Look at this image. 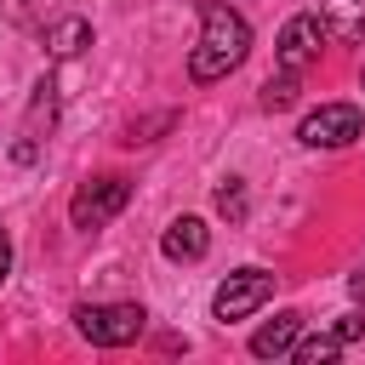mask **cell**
I'll use <instances>...</instances> for the list:
<instances>
[{
  "instance_id": "cell-1",
  "label": "cell",
  "mask_w": 365,
  "mask_h": 365,
  "mask_svg": "<svg viewBox=\"0 0 365 365\" xmlns=\"http://www.w3.org/2000/svg\"><path fill=\"white\" fill-rule=\"evenodd\" d=\"M251 51V23L228 6V0H205L200 6V40L188 51V80L194 86H211V80H228Z\"/></svg>"
},
{
  "instance_id": "cell-2",
  "label": "cell",
  "mask_w": 365,
  "mask_h": 365,
  "mask_svg": "<svg viewBox=\"0 0 365 365\" xmlns=\"http://www.w3.org/2000/svg\"><path fill=\"white\" fill-rule=\"evenodd\" d=\"M143 325H148V314L137 302H86V308H74V331L91 348H125V342L143 336Z\"/></svg>"
},
{
  "instance_id": "cell-3",
  "label": "cell",
  "mask_w": 365,
  "mask_h": 365,
  "mask_svg": "<svg viewBox=\"0 0 365 365\" xmlns=\"http://www.w3.org/2000/svg\"><path fill=\"white\" fill-rule=\"evenodd\" d=\"M125 200H131V182H125V177H91V182L74 188V200H68V222L91 234V228L114 222V217L125 211Z\"/></svg>"
},
{
  "instance_id": "cell-4",
  "label": "cell",
  "mask_w": 365,
  "mask_h": 365,
  "mask_svg": "<svg viewBox=\"0 0 365 365\" xmlns=\"http://www.w3.org/2000/svg\"><path fill=\"white\" fill-rule=\"evenodd\" d=\"M297 137H302L308 148H348V143L365 137V114H359L354 103H319L314 114H302Z\"/></svg>"
},
{
  "instance_id": "cell-5",
  "label": "cell",
  "mask_w": 365,
  "mask_h": 365,
  "mask_svg": "<svg viewBox=\"0 0 365 365\" xmlns=\"http://www.w3.org/2000/svg\"><path fill=\"white\" fill-rule=\"evenodd\" d=\"M268 297H274V274H268V268H234V274L217 285V297H211V314H217L222 325H234V319L257 314Z\"/></svg>"
},
{
  "instance_id": "cell-6",
  "label": "cell",
  "mask_w": 365,
  "mask_h": 365,
  "mask_svg": "<svg viewBox=\"0 0 365 365\" xmlns=\"http://www.w3.org/2000/svg\"><path fill=\"white\" fill-rule=\"evenodd\" d=\"M319 40H325V23L314 17V11H297L285 29H279V68H308L314 57H319Z\"/></svg>"
},
{
  "instance_id": "cell-7",
  "label": "cell",
  "mask_w": 365,
  "mask_h": 365,
  "mask_svg": "<svg viewBox=\"0 0 365 365\" xmlns=\"http://www.w3.org/2000/svg\"><path fill=\"white\" fill-rule=\"evenodd\" d=\"M160 251H165L171 262H200V257L211 251V228H205V217H177V222L160 234Z\"/></svg>"
},
{
  "instance_id": "cell-8",
  "label": "cell",
  "mask_w": 365,
  "mask_h": 365,
  "mask_svg": "<svg viewBox=\"0 0 365 365\" xmlns=\"http://www.w3.org/2000/svg\"><path fill=\"white\" fill-rule=\"evenodd\" d=\"M297 336H302V314L285 308V314H274L268 325L251 331V354H257V359H285V354L297 348Z\"/></svg>"
},
{
  "instance_id": "cell-9",
  "label": "cell",
  "mask_w": 365,
  "mask_h": 365,
  "mask_svg": "<svg viewBox=\"0 0 365 365\" xmlns=\"http://www.w3.org/2000/svg\"><path fill=\"white\" fill-rule=\"evenodd\" d=\"M319 23H325L331 40L359 46L365 40V0H319Z\"/></svg>"
},
{
  "instance_id": "cell-10",
  "label": "cell",
  "mask_w": 365,
  "mask_h": 365,
  "mask_svg": "<svg viewBox=\"0 0 365 365\" xmlns=\"http://www.w3.org/2000/svg\"><path fill=\"white\" fill-rule=\"evenodd\" d=\"M86 46H91V23H86V17H57V23L46 29V51H51L57 63L80 57Z\"/></svg>"
},
{
  "instance_id": "cell-11",
  "label": "cell",
  "mask_w": 365,
  "mask_h": 365,
  "mask_svg": "<svg viewBox=\"0 0 365 365\" xmlns=\"http://www.w3.org/2000/svg\"><path fill=\"white\" fill-rule=\"evenodd\" d=\"M297 97H302V74L297 68H279V74L262 80V108H291Z\"/></svg>"
},
{
  "instance_id": "cell-12",
  "label": "cell",
  "mask_w": 365,
  "mask_h": 365,
  "mask_svg": "<svg viewBox=\"0 0 365 365\" xmlns=\"http://www.w3.org/2000/svg\"><path fill=\"white\" fill-rule=\"evenodd\" d=\"M342 348H348V342L331 331V336H308V342H297V348H291V359H297V365H331Z\"/></svg>"
},
{
  "instance_id": "cell-13",
  "label": "cell",
  "mask_w": 365,
  "mask_h": 365,
  "mask_svg": "<svg viewBox=\"0 0 365 365\" xmlns=\"http://www.w3.org/2000/svg\"><path fill=\"white\" fill-rule=\"evenodd\" d=\"M51 114H57V86L40 80L34 86V108H29V137H40V125H51Z\"/></svg>"
},
{
  "instance_id": "cell-14",
  "label": "cell",
  "mask_w": 365,
  "mask_h": 365,
  "mask_svg": "<svg viewBox=\"0 0 365 365\" xmlns=\"http://www.w3.org/2000/svg\"><path fill=\"white\" fill-rule=\"evenodd\" d=\"M217 211H222L228 222H245V211H251V205H245V182H240V177H228V182L217 188Z\"/></svg>"
},
{
  "instance_id": "cell-15",
  "label": "cell",
  "mask_w": 365,
  "mask_h": 365,
  "mask_svg": "<svg viewBox=\"0 0 365 365\" xmlns=\"http://www.w3.org/2000/svg\"><path fill=\"white\" fill-rule=\"evenodd\" d=\"M336 336H342V342H359V336H365V314H342V319H336Z\"/></svg>"
},
{
  "instance_id": "cell-16",
  "label": "cell",
  "mask_w": 365,
  "mask_h": 365,
  "mask_svg": "<svg viewBox=\"0 0 365 365\" xmlns=\"http://www.w3.org/2000/svg\"><path fill=\"white\" fill-rule=\"evenodd\" d=\"M34 154H40V143H34V137H23V143H11V160H17V165H29Z\"/></svg>"
},
{
  "instance_id": "cell-17",
  "label": "cell",
  "mask_w": 365,
  "mask_h": 365,
  "mask_svg": "<svg viewBox=\"0 0 365 365\" xmlns=\"http://www.w3.org/2000/svg\"><path fill=\"white\" fill-rule=\"evenodd\" d=\"M6 274H11V240L0 234V285H6Z\"/></svg>"
},
{
  "instance_id": "cell-18",
  "label": "cell",
  "mask_w": 365,
  "mask_h": 365,
  "mask_svg": "<svg viewBox=\"0 0 365 365\" xmlns=\"http://www.w3.org/2000/svg\"><path fill=\"white\" fill-rule=\"evenodd\" d=\"M348 285H354V297H359V302H365V262H359V268H354V274H348Z\"/></svg>"
}]
</instances>
